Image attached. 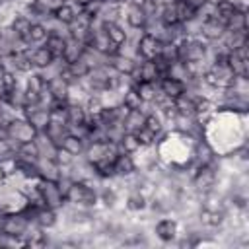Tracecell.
<instances>
[{
	"mask_svg": "<svg viewBox=\"0 0 249 249\" xmlns=\"http://www.w3.org/2000/svg\"><path fill=\"white\" fill-rule=\"evenodd\" d=\"M37 191H39V196H41V200H43V204H45L47 208H53V210H54V208H60V206H62L64 195H62V189H60V185H58L56 181L43 179V181L39 183Z\"/></svg>",
	"mask_w": 249,
	"mask_h": 249,
	"instance_id": "6da1fadb",
	"label": "cell"
},
{
	"mask_svg": "<svg viewBox=\"0 0 249 249\" xmlns=\"http://www.w3.org/2000/svg\"><path fill=\"white\" fill-rule=\"evenodd\" d=\"M64 198H68L74 204H93L95 202V193L86 183H70L68 181V187L64 191Z\"/></svg>",
	"mask_w": 249,
	"mask_h": 249,
	"instance_id": "7a4b0ae2",
	"label": "cell"
},
{
	"mask_svg": "<svg viewBox=\"0 0 249 249\" xmlns=\"http://www.w3.org/2000/svg\"><path fill=\"white\" fill-rule=\"evenodd\" d=\"M204 45L200 41H183L179 47H175V56L179 62H191V60H202L204 58Z\"/></svg>",
	"mask_w": 249,
	"mask_h": 249,
	"instance_id": "3957f363",
	"label": "cell"
},
{
	"mask_svg": "<svg viewBox=\"0 0 249 249\" xmlns=\"http://www.w3.org/2000/svg\"><path fill=\"white\" fill-rule=\"evenodd\" d=\"M6 132L12 140L23 144V142H31L35 140L37 136V128L29 123V121H12L8 126H6Z\"/></svg>",
	"mask_w": 249,
	"mask_h": 249,
	"instance_id": "277c9868",
	"label": "cell"
},
{
	"mask_svg": "<svg viewBox=\"0 0 249 249\" xmlns=\"http://www.w3.org/2000/svg\"><path fill=\"white\" fill-rule=\"evenodd\" d=\"M29 226V218L25 214H10L2 218V233L8 237H19L25 233Z\"/></svg>",
	"mask_w": 249,
	"mask_h": 249,
	"instance_id": "5b68a950",
	"label": "cell"
},
{
	"mask_svg": "<svg viewBox=\"0 0 249 249\" xmlns=\"http://www.w3.org/2000/svg\"><path fill=\"white\" fill-rule=\"evenodd\" d=\"M161 53V41L154 33H146L138 41V54L144 60H152Z\"/></svg>",
	"mask_w": 249,
	"mask_h": 249,
	"instance_id": "8992f818",
	"label": "cell"
},
{
	"mask_svg": "<svg viewBox=\"0 0 249 249\" xmlns=\"http://www.w3.org/2000/svg\"><path fill=\"white\" fill-rule=\"evenodd\" d=\"M68 84H70V82H68L62 74L49 78L47 88H49V91H51V95H53L54 101H66V99H68V88H70Z\"/></svg>",
	"mask_w": 249,
	"mask_h": 249,
	"instance_id": "52a82bcc",
	"label": "cell"
},
{
	"mask_svg": "<svg viewBox=\"0 0 249 249\" xmlns=\"http://www.w3.org/2000/svg\"><path fill=\"white\" fill-rule=\"evenodd\" d=\"M84 51H86V45H84L82 41H78V39L70 37V39H66V43H64L62 58H64V62H66V64H72V62H76V60H80V58H82Z\"/></svg>",
	"mask_w": 249,
	"mask_h": 249,
	"instance_id": "ba28073f",
	"label": "cell"
},
{
	"mask_svg": "<svg viewBox=\"0 0 249 249\" xmlns=\"http://www.w3.org/2000/svg\"><path fill=\"white\" fill-rule=\"evenodd\" d=\"M160 88H161V93L171 97V99H177L185 93V84L179 78H173V76H163Z\"/></svg>",
	"mask_w": 249,
	"mask_h": 249,
	"instance_id": "9c48e42d",
	"label": "cell"
},
{
	"mask_svg": "<svg viewBox=\"0 0 249 249\" xmlns=\"http://www.w3.org/2000/svg\"><path fill=\"white\" fill-rule=\"evenodd\" d=\"M25 111H27V121H29L37 130H39V128L45 130V126H47L49 121H51L49 111H47V109H39L37 105H25Z\"/></svg>",
	"mask_w": 249,
	"mask_h": 249,
	"instance_id": "30bf717a",
	"label": "cell"
},
{
	"mask_svg": "<svg viewBox=\"0 0 249 249\" xmlns=\"http://www.w3.org/2000/svg\"><path fill=\"white\" fill-rule=\"evenodd\" d=\"M173 8H175V14L181 23H189L196 18V6L191 0H177V2H173Z\"/></svg>",
	"mask_w": 249,
	"mask_h": 249,
	"instance_id": "8fae6325",
	"label": "cell"
},
{
	"mask_svg": "<svg viewBox=\"0 0 249 249\" xmlns=\"http://www.w3.org/2000/svg\"><path fill=\"white\" fill-rule=\"evenodd\" d=\"M224 31H226V25H224L220 19H216V18L204 19V23L200 25V33H202L206 39H220V37L224 35Z\"/></svg>",
	"mask_w": 249,
	"mask_h": 249,
	"instance_id": "7c38bea8",
	"label": "cell"
},
{
	"mask_svg": "<svg viewBox=\"0 0 249 249\" xmlns=\"http://www.w3.org/2000/svg\"><path fill=\"white\" fill-rule=\"evenodd\" d=\"M101 27H103V31L107 33L109 41H111L115 47H121V45L126 41V35H124V31H123V27H119L115 21H103Z\"/></svg>",
	"mask_w": 249,
	"mask_h": 249,
	"instance_id": "4fadbf2b",
	"label": "cell"
},
{
	"mask_svg": "<svg viewBox=\"0 0 249 249\" xmlns=\"http://www.w3.org/2000/svg\"><path fill=\"white\" fill-rule=\"evenodd\" d=\"M144 115L140 113V109H136V111H128L126 115H124V119H123V128L126 130V132H138L142 126H144Z\"/></svg>",
	"mask_w": 249,
	"mask_h": 249,
	"instance_id": "5bb4252c",
	"label": "cell"
},
{
	"mask_svg": "<svg viewBox=\"0 0 249 249\" xmlns=\"http://www.w3.org/2000/svg\"><path fill=\"white\" fill-rule=\"evenodd\" d=\"M126 19L132 27H144L146 21H148V12L142 8V4H132L128 8V14H126Z\"/></svg>",
	"mask_w": 249,
	"mask_h": 249,
	"instance_id": "9a60e30c",
	"label": "cell"
},
{
	"mask_svg": "<svg viewBox=\"0 0 249 249\" xmlns=\"http://www.w3.org/2000/svg\"><path fill=\"white\" fill-rule=\"evenodd\" d=\"M64 134H66V124L64 123L49 121V124L45 126V136H47V140H51V144H60Z\"/></svg>",
	"mask_w": 249,
	"mask_h": 249,
	"instance_id": "2e32d148",
	"label": "cell"
},
{
	"mask_svg": "<svg viewBox=\"0 0 249 249\" xmlns=\"http://www.w3.org/2000/svg\"><path fill=\"white\" fill-rule=\"evenodd\" d=\"M224 25H226L228 31H245L247 29V16H245V12L235 8V12L228 18V21Z\"/></svg>",
	"mask_w": 249,
	"mask_h": 249,
	"instance_id": "e0dca14e",
	"label": "cell"
},
{
	"mask_svg": "<svg viewBox=\"0 0 249 249\" xmlns=\"http://www.w3.org/2000/svg\"><path fill=\"white\" fill-rule=\"evenodd\" d=\"M158 78H160V72H158L154 60H144V62L140 64V68H138V78H136V80L154 84Z\"/></svg>",
	"mask_w": 249,
	"mask_h": 249,
	"instance_id": "ac0fdd59",
	"label": "cell"
},
{
	"mask_svg": "<svg viewBox=\"0 0 249 249\" xmlns=\"http://www.w3.org/2000/svg\"><path fill=\"white\" fill-rule=\"evenodd\" d=\"M64 152H68L70 156H78L80 152H82V148H84V144H82V138L80 136H76V134H64V138L60 140V144H58Z\"/></svg>",
	"mask_w": 249,
	"mask_h": 249,
	"instance_id": "d6986e66",
	"label": "cell"
},
{
	"mask_svg": "<svg viewBox=\"0 0 249 249\" xmlns=\"http://www.w3.org/2000/svg\"><path fill=\"white\" fill-rule=\"evenodd\" d=\"M39 175H43V179H51V181H58V163L53 158L43 160L39 165Z\"/></svg>",
	"mask_w": 249,
	"mask_h": 249,
	"instance_id": "ffe728a7",
	"label": "cell"
},
{
	"mask_svg": "<svg viewBox=\"0 0 249 249\" xmlns=\"http://www.w3.org/2000/svg\"><path fill=\"white\" fill-rule=\"evenodd\" d=\"M31 58V64H35V66H39V68H47V66H51L53 64V54H51V51L47 49V47H39V49H35L33 51V54L29 56Z\"/></svg>",
	"mask_w": 249,
	"mask_h": 249,
	"instance_id": "44dd1931",
	"label": "cell"
},
{
	"mask_svg": "<svg viewBox=\"0 0 249 249\" xmlns=\"http://www.w3.org/2000/svg\"><path fill=\"white\" fill-rule=\"evenodd\" d=\"M173 107L177 109L179 115H185V117H193V115L196 113V103H195L191 97H187L185 93L173 101Z\"/></svg>",
	"mask_w": 249,
	"mask_h": 249,
	"instance_id": "7402d4cb",
	"label": "cell"
},
{
	"mask_svg": "<svg viewBox=\"0 0 249 249\" xmlns=\"http://www.w3.org/2000/svg\"><path fill=\"white\" fill-rule=\"evenodd\" d=\"M214 179H216V175H214V171L208 167V165H202L200 169H198V173H196V177H195V185L198 187V189H210L212 185H214Z\"/></svg>",
	"mask_w": 249,
	"mask_h": 249,
	"instance_id": "603a6c76",
	"label": "cell"
},
{
	"mask_svg": "<svg viewBox=\"0 0 249 249\" xmlns=\"http://www.w3.org/2000/svg\"><path fill=\"white\" fill-rule=\"evenodd\" d=\"M111 68H113L115 72H119V74H132V72L136 70V64H134V60H132V58L119 54V56H115V58H113Z\"/></svg>",
	"mask_w": 249,
	"mask_h": 249,
	"instance_id": "cb8c5ba5",
	"label": "cell"
},
{
	"mask_svg": "<svg viewBox=\"0 0 249 249\" xmlns=\"http://www.w3.org/2000/svg\"><path fill=\"white\" fill-rule=\"evenodd\" d=\"M66 123L70 126L86 124V111L80 105H66Z\"/></svg>",
	"mask_w": 249,
	"mask_h": 249,
	"instance_id": "d4e9b609",
	"label": "cell"
},
{
	"mask_svg": "<svg viewBox=\"0 0 249 249\" xmlns=\"http://www.w3.org/2000/svg\"><path fill=\"white\" fill-rule=\"evenodd\" d=\"M156 233H158L160 239L171 241V239L175 237V233H177V224H175L173 220H161V222L156 226Z\"/></svg>",
	"mask_w": 249,
	"mask_h": 249,
	"instance_id": "484cf974",
	"label": "cell"
},
{
	"mask_svg": "<svg viewBox=\"0 0 249 249\" xmlns=\"http://www.w3.org/2000/svg\"><path fill=\"white\" fill-rule=\"evenodd\" d=\"M29 29H31V21H29L27 18H23V16L16 18V19H14V23H12V33H14L18 39L25 41V43H27V35H29Z\"/></svg>",
	"mask_w": 249,
	"mask_h": 249,
	"instance_id": "4316f807",
	"label": "cell"
},
{
	"mask_svg": "<svg viewBox=\"0 0 249 249\" xmlns=\"http://www.w3.org/2000/svg\"><path fill=\"white\" fill-rule=\"evenodd\" d=\"M113 165H115V173H119V175H130L134 171V161L128 154H119L115 158Z\"/></svg>",
	"mask_w": 249,
	"mask_h": 249,
	"instance_id": "83f0119b",
	"label": "cell"
},
{
	"mask_svg": "<svg viewBox=\"0 0 249 249\" xmlns=\"http://www.w3.org/2000/svg\"><path fill=\"white\" fill-rule=\"evenodd\" d=\"M247 45V35L245 31H228V37H226V47L230 51H237L241 47Z\"/></svg>",
	"mask_w": 249,
	"mask_h": 249,
	"instance_id": "f1b7e54d",
	"label": "cell"
},
{
	"mask_svg": "<svg viewBox=\"0 0 249 249\" xmlns=\"http://www.w3.org/2000/svg\"><path fill=\"white\" fill-rule=\"evenodd\" d=\"M64 43H66V39H62V35H58V33H51L49 37H47V49L51 51V54L56 58V56H62V53H64Z\"/></svg>",
	"mask_w": 249,
	"mask_h": 249,
	"instance_id": "f546056e",
	"label": "cell"
},
{
	"mask_svg": "<svg viewBox=\"0 0 249 249\" xmlns=\"http://www.w3.org/2000/svg\"><path fill=\"white\" fill-rule=\"evenodd\" d=\"M233 12H235V4L231 0H218L216 2V19H220L222 23H226Z\"/></svg>",
	"mask_w": 249,
	"mask_h": 249,
	"instance_id": "4dcf8cb0",
	"label": "cell"
},
{
	"mask_svg": "<svg viewBox=\"0 0 249 249\" xmlns=\"http://www.w3.org/2000/svg\"><path fill=\"white\" fill-rule=\"evenodd\" d=\"M53 14H54V18H56L60 23H66V25H70V23L74 21V18H76L74 8L68 6V4H60V6H56V8L53 10Z\"/></svg>",
	"mask_w": 249,
	"mask_h": 249,
	"instance_id": "1f68e13d",
	"label": "cell"
},
{
	"mask_svg": "<svg viewBox=\"0 0 249 249\" xmlns=\"http://www.w3.org/2000/svg\"><path fill=\"white\" fill-rule=\"evenodd\" d=\"M142 103H144V101H142L140 93L136 91V88L126 89V93H124V97H123V105H124L128 111H136V109H140Z\"/></svg>",
	"mask_w": 249,
	"mask_h": 249,
	"instance_id": "d6a6232c",
	"label": "cell"
},
{
	"mask_svg": "<svg viewBox=\"0 0 249 249\" xmlns=\"http://www.w3.org/2000/svg\"><path fill=\"white\" fill-rule=\"evenodd\" d=\"M121 146H123V150H124V154H132V152H136L142 144H140V140H138V136L134 134V132H124L123 136H121Z\"/></svg>",
	"mask_w": 249,
	"mask_h": 249,
	"instance_id": "836d02e7",
	"label": "cell"
},
{
	"mask_svg": "<svg viewBox=\"0 0 249 249\" xmlns=\"http://www.w3.org/2000/svg\"><path fill=\"white\" fill-rule=\"evenodd\" d=\"M19 156H23L21 160H29V161H35L37 158H39V154H41V150H39V146L35 144V140H31V142H23V144H19Z\"/></svg>",
	"mask_w": 249,
	"mask_h": 249,
	"instance_id": "e575fe53",
	"label": "cell"
},
{
	"mask_svg": "<svg viewBox=\"0 0 249 249\" xmlns=\"http://www.w3.org/2000/svg\"><path fill=\"white\" fill-rule=\"evenodd\" d=\"M16 169L19 171V173H23L25 177H39V167H37V163L35 161H29V160H18L16 161Z\"/></svg>",
	"mask_w": 249,
	"mask_h": 249,
	"instance_id": "d590c367",
	"label": "cell"
},
{
	"mask_svg": "<svg viewBox=\"0 0 249 249\" xmlns=\"http://www.w3.org/2000/svg\"><path fill=\"white\" fill-rule=\"evenodd\" d=\"M35 220H37L39 226H43V228H51V226H54V222H56L53 208H47V206L35 212Z\"/></svg>",
	"mask_w": 249,
	"mask_h": 249,
	"instance_id": "8d00e7d4",
	"label": "cell"
},
{
	"mask_svg": "<svg viewBox=\"0 0 249 249\" xmlns=\"http://www.w3.org/2000/svg\"><path fill=\"white\" fill-rule=\"evenodd\" d=\"M12 68L14 70H19V72H27L31 68V58L27 54H21V53H14L12 54Z\"/></svg>",
	"mask_w": 249,
	"mask_h": 249,
	"instance_id": "74e56055",
	"label": "cell"
},
{
	"mask_svg": "<svg viewBox=\"0 0 249 249\" xmlns=\"http://www.w3.org/2000/svg\"><path fill=\"white\" fill-rule=\"evenodd\" d=\"M43 39H47V29L41 23H31L29 35H27V43H41Z\"/></svg>",
	"mask_w": 249,
	"mask_h": 249,
	"instance_id": "f35d334b",
	"label": "cell"
},
{
	"mask_svg": "<svg viewBox=\"0 0 249 249\" xmlns=\"http://www.w3.org/2000/svg\"><path fill=\"white\" fill-rule=\"evenodd\" d=\"M136 91L140 93L142 101H152V99L156 97V88H154V84H150V82H140L138 88H136Z\"/></svg>",
	"mask_w": 249,
	"mask_h": 249,
	"instance_id": "ab89813d",
	"label": "cell"
},
{
	"mask_svg": "<svg viewBox=\"0 0 249 249\" xmlns=\"http://www.w3.org/2000/svg\"><path fill=\"white\" fill-rule=\"evenodd\" d=\"M45 86H47V82H45V78H43V76H39V74H33V76L27 80V89H29V91L41 93Z\"/></svg>",
	"mask_w": 249,
	"mask_h": 249,
	"instance_id": "60d3db41",
	"label": "cell"
},
{
	"mask_svg": "<svg viewBox=\"0 0 249 249\" xmlns=\"http://www.w3.org/2000/svg\"><path fill=\"white\" fill-rule=\"evenodd\" d=\"M144 128H148L150 132L158 134V132L161 130V121H160L156 115H148V117L144 119Z\"/></svg>",
	"mask_w": 249,
	"mask_h": 249,
	"instance_id": "b9f144b4",
	"label": "cell"
},
{
	"mask_svg": "<svg viewBox=\"0 0 249 249\" xmlns=\"http://www.w3.org/2000/svg\"><path fill=\"white\" fill-rule=\"evenodd\" d=\"M56 6H60V0H35V8L39 12H49L54 10Z\"/></svg>",
	"mask_w": 249,
	"mask_h": 249,
	"instance_id": "7bdbcfd3",
	"label": "cell"
},
{
	"mask_svg": "<svg viewBox=\"0 0 249 249\" xmlns=\"http://www.w3.org/2000/svg\"><path fill=\"white\" fill-rule=\"evenodd\" d=\"M126 206H128L130 210H140V208H144V196H142L140 193H136V195H130V196H128V202H126Z\"/></svg>",
	"mask_w": 249,
	"mask_h": 249,
	"instance_id": "ee69618b",
	"label": "cell"
},
{
	"mask_svg": "<svg viewBox=\"0 0 249 249\" xmlns=\"http://www.w3.org/2000/svg\"><path fill=\"white\" fill-rule=\"evenodd\" d=\"M196 156H198V160L202 161V165H206V163H208V161L212 160V152H210V148H208L206 144H198Z\"/></svg>",
	"mask_w": 249,
	"mask_h": 249,
	"instance_id": "f6af8a7d",
	"label": "cell"
},
{
	"mask_svg": "<svg viewBox=\"0 0 249 249\" xmlns=\"http://www.w3.org/2000/svg\"><path fill=\"white\" fill-rule=\"evenodd\" d=\"M88 107H89V113H91L93 117H97V115H99V111L103 109V105H101V101H99L97 97H91V99H89V105H88Z\"/></svg>",
	"mask_w": 249,
	"mask_h": 249,
	"instance_id": "bcb514c9",
	"label": "cell"
},
{
	"mask_svg": "<svg viewBox=\"0 0 249 249\" xmlns=\"http://www.w3.org/2000/svg\"><path fill=\"white\" fill-rule=\"evenodd\" d=\"M89 2H91V0H76V4H80V6H84V8H86Z\"/></svg>",
	"mask_w": 249,
	"mask_h": 249,
	"instance_id": "7dc6e473",
	"label": "cell"
},
{
	"mask_svg": "<svg viewBox=\"0 0 249 249\" xmlns=\"http://www.w3.org/2000/svg\"><path fill=\"white\" fill-rule=\"evenodd\" d=\"M91 2H95V4H103V2H107V0H91Z\"/></svg>",
	"mask_w": 249,
	"mask_h": 249,
	"instance_id": "c3c4849f",
	"label": "cell"
},
{
	"mask_svg": "<svg viewBox=\"0 0 249 249\" xmlns=\"http://www.w3.org/2000/svg\"><path fill=\"white\" fill-rule=\"evenodd\" d=\"M2 121H4V115H2V111H0V124H2Z\"/></svg>",
	"mask_w": 249,
	"mask_h": 249,
	"instance_id": "681fc988",
	"label": "cell"
}]
</instances>
